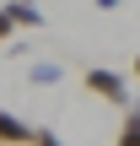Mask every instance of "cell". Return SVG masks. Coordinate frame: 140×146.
Here are the masks:
<instances>
[{"label": "cell", "instance_id": "cell-1", "mask_svg": "<svg viewBox=\"0 0 140 146\" xmlns=\"http://www.w3.org/2000/svg\"><path fill=\"white\" fill-rule=\"evenodd\" d=\"M81 81H86V92H92V98H103V103H113V108H124V103H129V81H124L119 70H108V65H92Z\"/></svg>", "mask_w": 140, "mask_h": 146}, {"label": "cell", "instance_id": "cell-2", "mask_svg": "<svg viewBox=\"0 0 140 146\" xmlns=\"http://www.w3.org/2000/svg\"><path fill=\"white\" fill-rule=\"evenodd\" d=\"M0 11H5V22H11V27H27V33H38V27H43V11H38V5H22V0H5Z\"/></svg>", "mask_w": 140, "mask_h": 146}, {"label": "cell", "instance_id": "cell-3", "mask_svg": "<svg viewBox=\"0 0 140 146\" xmlns=\"http://www.w3.org/2000/svg\"><path fill=\"white\" fill-rule=\"evenodd\" d=\"M27 135H32V125L0 108V146H27Z\"/></svg>", "mask_w": 140, "mask_h": 146}, {"label": "cell", "instance_id": "cell-4", "mask_svg": "<svg viewBox=\"0 0 140 146\" xmlns=\"http://www.w3.org/2000/svg\"><path fill=\"white\" fill-rule=\"evenodd\" d=\"M119 146H140V103H124V125H119Z\"/></svg>", "mask_w": 140, "mask_h": 146}, {"label": "cell", "instance_id": "cell-5", "mask_svg": "<svg viewBox=\"0 0 140 146\" xmlns=\"http://www.w3.org/2000/svg\"><path fill=\"white\" fill-rule=\"evenodd\" d=\"M27 81H32V87H54V81H59V65H54V60H38Z\"/></svg>", "mask_w": 140, "mask_h": 146}, {"label": "cell", "instance_id": "cell-6", "mask_svg": "<svg viewBox=\"0 0 140 146\" xmlns=\"http://www.w3.org/2000/svg\"><path fill=\"white\" fill-rule=\"evenodd\" d=\"M27 146H65V141H59L54 130H32V135H27Z\"/></svg>", "mask_w": 140, "mask_h": 146}, {"label": "cell", "instance_id": "cell-7", "mask_svg": "<svg viewBox=\"0 0 140 146\" xmlns=\"http://www.w3.org/2000/svg\"><path fill=\"white\" fill-rule=\"evenodd\" d=\"M11 33H16V27H11V22H5V11H0V43H5Z\"/></svg>", "mask_w": 140, "mask_h": 146}, {"label": "cell", "instance_id": "cell-8", "mask_svg": "<svg viewBox=\"0 0 140 146\" xmlns=\"http://www.w3.org/2000/svg\"><path fill=\"white\" fill-rule=\"evenodd\" d=\"M129 76H140V54H135V65H129Z\"/></svg>", "mask_w": 140, "mask_h": 146}, {"label": "cell", "instance_id": "cell-9", "mask_svg": "<svg viewBox=\"0 0 140 146\" xmlns=\"http://www.w3.org/2000/svg\"><path fill=\"white\" fill-rule=\"evenodd\" d=\"M22 5H38V0H22Z\"/></svg>", "mask_w": 140, "mask_h": 146}]
</instances>
